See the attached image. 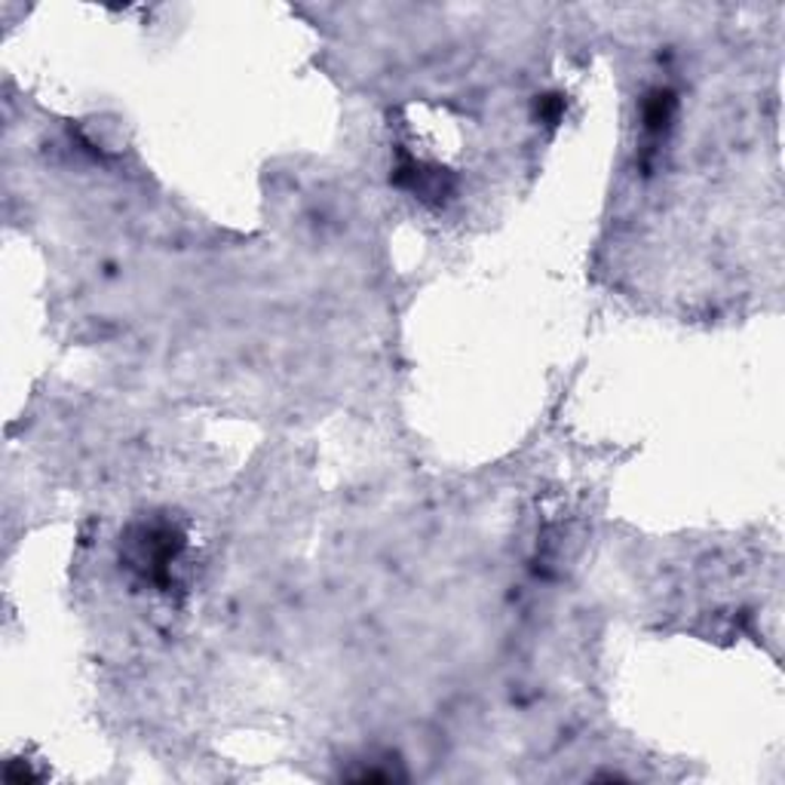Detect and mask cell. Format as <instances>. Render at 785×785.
<instances>
[{"instance_id":"1","label":"cell","mask_w":785,"mask_h":785,"mask_svg":"<svg viewBox=\"0 0 785 785\" xmlns=\"http://www.w3.org/2000/svg\"><path fill=\"white\" fill-rule=\"evenodd\" d=\"M139 537L132 540V568L154 583H166L172 564L179 561L184 547V537L172 525H144L139 528Z\"/></svg>"},{"instance_id":"2","label":"cell","mask_w":785,"mask_h":785,"mask_svg":"<svg viewBox=\"0 0 785 785\" xmlns=\"http://www.w3.org/2000/svg\"><path fill=\"white\" fill-rule=\"evenodd\" d=\"M673 111H675L673 96H669V93H657V96L645 105L647 129H650V132H663V129L669 127V120H673Z\"/></svg>"}]
</instances>
